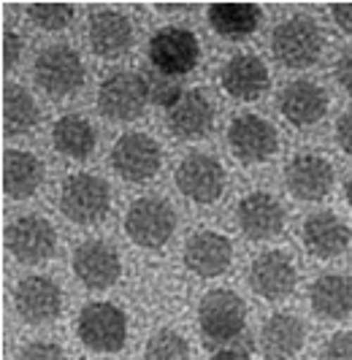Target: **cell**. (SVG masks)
Listing matches in <instances>:
<instances>
[{
	"label": "cell",
	"mask_w": 352,
	"mask_h": 360,
	"mask_svg": "<svg viewBox=\"0 0 352 360\" xmlns=\"http://www.w3.org/2000/svg\"><path fill=\"white\" fill-rule=\"evenodd\" d=\"M239 228L252 241H268L284 231V206L271 193H249L239 200Z\"/></svg>",
	"instance_id": "d6986e66"
},
{
	"label": "cell",
	"mask_w": 352,
	"mask_h": 360,
	"mask_svg": "<svg viewBox=\"0 0 352 360\" xmlns=\"http://www.w3.org/2000/svg\"><path fill=\"white\" fill-rule=\"evenodd\" d=\"M320 360H352V330H339L322 344Z\"/></svg>",
	"instance_id": "836d02e7"
},
{
	"label": "cell",
	"mask_w": 352,
	"mask_h": 360,
	"mask_svg": "<svg viewBox=\"0 0 352 360\" xmlns=\"http://www.w3.org/2000/svg\"><path fill=\"white\" fill-rule=\"evenodd\" d=\"M334 179L336 174L331 160L317 152H303L284 168V184L290 195L298 200H322L334 190Z\"/></svg>",
	"instance_id": "2e32d148"
},
{
	"label": "cell",
	"mask_w": 352,
	"mask_h": 360,
	"mask_svg": "<svg viewBox=\"0 0 352 360\" xmlns=\"http://www.w3.org/2000/svg\"><path fill=\"white\" fill-rule=\"evenodd\" d=\"M328 103H331V98H328L325 87L312 82V79H296L279 95L282 117L296 127L317 125L325 117Z\"/></svg>",
	"instance_id": "ffe728a7"
},
{
	"label": "cell",
	"mask_w": 352,
	"mask_h": 360,
	"mask_svg": "<svg viewBox=\"0 0 352 360\" xmlns=\"http://www.w3.org/2000/svg\"><path fill=\"white\" fill-rule=\"evenodd\" d=\"M176 231V212L165 198L144 195L130 203L125 214V233L144 250H160Z\"/></svg>",
	"instance_id": "8992f818"
},
{
	"label": "cell",
	"mask_w": 352,
	"mask_h": 360,
	"mask_svg": "<svg viewBox=\"0 0 352 360\" xmlns=\"http://www.w3.org/2000/svg\"><path fill=\"white\" fill-rule=\"evenodd\" d=\"M160 14H184V11H193V6H155Z\"/></svg>",
	"instance_id": "ab89813d"
},
{
	"label": "cell",
	"mask_w": 352,
	"mask_h": 360,
	"mask_svg": "<svg viewBox=\"0 0 352 360\" xmlns=\"http://www.w3.org/2000/svg\"><path fill=\"white\" fill-rule=\"evenodd\" d=\"M228 146L239 162L258 165L277 155L279 136L277 127L260 114H239L228 125Z\"/></svg>",
	"instance_id": "8fae6325"
},
{
	"label": "cell",
	"mask_w": 352,
	"mask_h": 360,
	"mask_svg": "<svg viewBox=\"0 0 352 360\" xmlns=\"http://www.w3.org/2000/svg\"><path fill=\"white\" fill-rule=\"evenodd\" d=\"M89 49L103 57V60H117L122 57L130 46H133V25L130 19L114 11V8H103L95 11L89 17V30H87Z\"/></svg>",
	"instance_id": "603a6c76"
},
{
	"label": "cell",
	"mask_w": 352,
	"mask_h": 360,
	"mask_svg": "<svg viewBox=\"0 0 352 360\" xmlns=\"http://www.w3.org/2000/svg\"><path fill=\"white\" fill-rule=\"evenodd\" d=\"M331 14H334L336 25H339L347 36H352V3H339V6L331 8Z\"/></svg>",
	"instance_id": "74e56055"
},
{
	"label": "cell",
	"mask_w": 352,
	"mask_h": 360,
	"mask_svg": "<svg viewBox=\"0 0 352 360\" xmlns=\"http://www.w3.org/2000/svg\"><path fill=\"white\" fill-rule=\"evenodd\" d=\"M336 82H339V87L347 95H352V49L339 57V63H336Z\"/></svg>",
	"instance_id": "8d00e7d4"
},
{
	"label": "cell",
	"mask_w": 352,
	"mask_h": 360,
	"mask_svg": "<svg viewBox=\"0 0 352 360\" xmlns=\"http://www.w3.org/2000/svg\"><path fill=\"white\" fill-rule=\"evenodd\" d=\"M268 84H271V76L258 54H233L220 71V87L228 92L233 101H241V103H252V101L263 98Z\"/></svg>",
	"instance_id": "ac0fdd59"
},
{
	"label": "cell",
	"mask_w": 352,
	"mask_h": 360,
	"mask_svg": "<svg viewBox=\"0 0 352 360\" xmlns=\"http://www.w3.org/2000/svg\"><path fill=\"white\" fill-rule=\"evenodd\" d=\"M306 342V328L301 323V317L287 314V311H277L271 314L260 328V352L265 360H290L296 358Z\"/></svg>",
	"instance_id": "cb8c5ba5"
},
{
	"label": "cell",
	"mask_w": 352,
	"mask_h": 360,
	"mask_svg": "<svg viewBox=\"0 0 352 360\" xmlns=\"http://www.w3.org/2000/svg\"><path fill=\"white\" fill-rule=\"evenodd\" d=\"M144 360H190V344L182 333L163 328L158 333H152V339L146 342Z\"/></svg>",
	"instance_id": "f546056e"
},
{
	"label": "cell",
	"mask_w": 352,
	"mask_h": 360,
	"mask_svg": "<svg viewBox=\"0 0 352 360\" xmlns=\"http://www.w3.org/2000/svg\"><path fill=\"white\" fill-rule=\"evenodd\" d=\"M44 184V162L33 152L8 149L3 155V190L14 200L33 198Z\"/></svg>",
	"instance_id": "484cf974"
},
{
	"label": "cell",
	"mask_w": 352,
	"mask_h": 360,
	"mask_svg": "<svg viewBox=\"0 0 352 360\" xmlns=\"http://www.w3.org/2000/svg\"><path fill=\"white\" fill-rule=\"evenodd\" d=\"M263 11L249 3H214L209 6V25L217 36L241 41L260 27Z\"/></svg>",
	"instance_id": "83f0119b"
},
{
	"label": "cell",
	"mask_w": 352,
	"mask_h": 360,
	"mask_svg": "<svg viewBox=\"0 0 352 360\" xmlns=\"http://www.w3.org/2000/svg\"><path fill=\"white\" fill-rule=\"evenodd\" d=\"M19 57H22V38L14 30H6L3 33V68L6 71L17 68Z\"/></svg>",
	"instance_id": "e575fe53"
},
{
	"label": "cell",
	"mask_w": 352,
	"mask_h": 360,
	"mask_svg": "<svg viewBox=\"0 0 352 360\" xmlns=\"http://www.w3.org/2000/svg\"><path fill=\"white\" fill-rule=\"evenodd\" d=\"M163 149L146 133H125L111 146V168L130 184H141L158 176Z\"/></svg>",
	"instance_id": "30bf717a"
},
{
	"label": "cell",
	"mask_w": 352,
	"mask_h": 360,
	"mask_svg": "<svg viewBox=\"0 0 352 360\" xmlns=\"http://www.w3.org/2000/svg\"><path fill=\"white\" fill-rule=\"evenodd\" d=\"M76 336L92 352H120L127 342V314L111 301H92L76 317Z\"/></svg>",
	"instance_id": "5b68a950"
},
{
	"label": "cell",
	"mask_w": 352,
	"mask_h": 360,
	"mask_svg": "<svg viewBox=\"0 0 352 360\" xmlns=\"http://www.w3.org/2000/svg\"><path fill=\"white\" fill-rule=\"evenodd\" d=\"M246 325V307L241 295L233 290L217 288L209 290L201 298L198 307V328L201 336L209 344H230L244 333Z\"/></svg>",
	"instance_id": "3957f363"
},
{
	"label": "cell",
	"mask_w": 352,
	"mask_h": 360,
	"mask_svg": "<svg viewBox=\"0 0 352 360\" xmlns=\"http://www.w3.org/2000/svg\"><path fill=\"white\" fill-rule=\"evenodd\" d=\"M214 127V106L201 90H187L168 108V130L179 141L206 139Z\"/></svg>",
	"instance_id": "44dd1931"
},
{
	"label": "cell",
	"mask_w": 352,
	"mask_h": 360,
	"mask_svg": "<svg viewBox=\"0 0 352 360\" xmlns=\"http://www.w3.org/2000/svg\"><path fill=\"white\" fill-rule=\"evenodd\" d=\"M322 46H325V36L317 27L315 19L309 17L284 19L271 33L274 60L284 68H293V71L312 68L322 54Z\"/></svg>",
	"instance_id": "6da1fadb"
},
{
	"label": "cell",
	"mask_w": 352,
	"mask_h": 360,
	"mask_svg": "<svg viewBox=\"0 0 352 360\" xmlns=\"http://www.w3.org/2000/svg\"><path fill=\"white\" fill-rule=\"evenodd\" d=\"M347 200H350V206H352V179L347 181Z\"/></svg>",
	"instance_id": "60d3db41"
},
{
	"label": "cell",
	"mask_w": 352,
	"mask_h": 360,
	"mask_svg": "<svg viewBox=\"0 0 352 360\" xmlns=\"http://www.w3.org/2000/svg\"><path fill=\"white\" fill-rule=\"evenodd\" d=\"M296 282H298L296 263L282 250L260 252L249 266V288L255 290V295H260L265 301L287 298L296 290Z\"/></svg>",
	"instance_id": "9a60e30c"
},
{
	"label": "cell",
	"mask_w": 352,
	"mask_h": 360,
	"mask_svg": "<svg viewBox=\"0 0 352 360\" xmlns=\"http://www.w3.org/2000/svg\"><path fill=\"white\" fill-rule=\"evenodd\" d=\"M95 127L79 114H65L52 125V146L68 160H87L95 152Z\"/></svg>",
	"instance_id": "4316f807"
},
{
	"label": "cell",
	"mask_w": 352,
	"mask_h": 360,
	"mask_svg": "<svg viewBox=\"0 0 352 360\" xmlns=\"http://www.w3.org/2000/svg\"><path fill=\"white\" fill-rule=\"evenodd\" d=\"M174 181L182 195H187L193 203L209 206L225 193L228 174L217 158H211L206 152H193L176 165Z\"/></svg>",
	"instance_id": "9c48e42d"
},
{
	"label": "cell",
	"mask_w": 352,
	"mask_h": 360,
	"mask_svg": "<svg viewBox=\"0 0 352 360\" xmlns=\"http://www.w3.org/2000/svg\"><path fill=\"white\" fill-rule=\"evenodd\" d=\"M312 311L322 320L341 323L352 317V276L347 274H322L309 288Z\"/></svg>",
	"instance_id": "d4e9b609"
},
{
	"label": "cell",
	"mask_w": 352,
	"mask_h": 360,
	"mask_svg": "<svg viewBox=\"0 0 352 360\" xmlns=\"http://www.w3.org/2000/svg\"><path fill=\"white\" fill-rule=\"evenodd\" d=\"M14 307L25 323H54L63 311V290L52 276H44V274L25 276L14 290Z\"/></svg>",
	"instance_id": "5bb4252c"
},
{
	"label": "cell",
	"mask_w": 352,
	"mask_h": 360,
	"mask_svg": "<svg viewBox=\"0 0 352 360\" xmlns=\"http://www.w3.org/2000/svg\"><path fill=\"white\" fill-rule=\"evenodd\" d=\"M41 122L35 98L17 82L3 84V127L8 136H25Z\"/></svg>",
	"instance_id": "f1b7e54d"
},
{
	"label": "cell",
	"mask_w": 352,
	"mask_h": 360,
	"mask_svg": "<svg viewBox=\"0 0 352 360\" xmlns=\"http://www.w3.org/2000/svg\"><path fill=\"white\" fill-rule=\"evenodd\" d=\"M146 87H149V98L163 108H171L176 101L184 95L182 87H179L176 82H168V76H163V73H158V76H146Z\"/></svg>",
	"instance_id": "1f68e13d"
},
{
	"label": "cell",
	"mask_w": 352,
	"mask_h": 360,
	"mask_svg": "<svg viewBox=\"0 0 352 360\" xmlns=\"http://www.w3.org/2000/svg\"><path fill=\"white\" fill-rule=\"evenodd\" d=\"M184 266L193 271L201 279H214L222 276L233 263V244L228 236L217 233V231H195L184 241Z\"/></svg>",
	"instance_id": "e0dca14e"
},
{
	"label": "cell",
	"mask_w": 352,
	"mask_h": 360,
	"mask_svg": "<svg viewBox=\"0 0 352 360\" xmlns=\"http://www.w3.org/2000/svg\"><path fill=\"white\" fill-rule=\"evenodd\" d=\"M76 8L68 3H33L27 6V17L35 27L46 30V33H60L73 22Z\"/></svg>",
	"instance_id": "4dcf8cb0"
},
{
	"label": "cell",
	"mask_w": 352,
	"mask_h": 360,
	"mask_svg": "<svg viewBox=\"0 0 352 360\" xmlns=\"http://www.w3.org/2000/svg\"><path fill=\"white\" fill-rule=\"evenodd\" d=\"M350 241V228L334 212H315L303 219V247L317 260H334L344 255Z\"/></svg>",
	"instance_id": "7402d4cb"
},
{
	"label": "cell",
	"mask_w": 352,
	"mask_h": 360,
	"mask_svg": "<svg viewBox=\"0 0 352 360\" xmlns=\"http://www.w3.org/2000/svg\"><path fill=\"white\" fill-rule=\"evenodd\" d=\"M17 360H68V355L57 342H30L19 349Z\"/></svg>",
	"instance_id": "d6a6232c"
},
{
	"label": "cell",
	"mask_w": 352,
	"mask_h": 360,
	"mask_svg": "<svg viewBox=\"0 0 352 360\" xmlns=\"http://www.w3.org/2000/svg\"><path fill=\"white\" fill-rule=\"evenodd\" d=\"M6 247L19 263H46L57 250V231L41 214H22L6 228Z\"/></svg>",
	"instance_id": "4fadbf2b"
},
{
	"label": "cell",
	"mask_w": 352,
	"mask_h": 360,
	"mask_svg": "<svg viewBox=\"0 0 352 360\" xmlns=\"http://www.w3.org/2000/svg\"><path fill=\"white\" fill-rule=\"evenodd\" d=\"M211 360H249V352L244 349H236V347H228V349H220V352H214Z\"/></svg>",
	"instance_id": "f35d334b"
},
{
	"label": "cell",
	"mask_w": 352,
	"mask_h": 360,
	"mask_svg": "<svg viewBox=\"0 0 352 360\" xmlns=\"http://www.w3.org/2000/svg\"><path fill=\"white\" fill-rule=\"evenodd\" d=\"M84 76H87L84 63H82L79 52L68 44H52L35 57V87H41V92L54 98V101L70 98L73 92L82 90Z\"/></svg>",
	"instance_id": "7a4b0ae2"
},
{
	"label": "cell",
	"mask_w": 352,
	"mask_h": 360,
	"mask_svg": "<svg viewBox=\"0 0 352 360\" xmlns=\"http://www.w3.org/2000/svg\"><path fill=\"white\" fill-rule=\"evenodd\" d=\"M201 60V44L198 36L187 27H160L155 36L149 38V63L155 65V71L176 79V76H187Z\"/></svg>",
	"instance_id": "ba28073f"
},
{
	"label": "cell",
	"mask_w": 352,
	"mask_h": 360,
	"mask_svg": "<svg viewBox=\"0 0 352 360\" xmlns=\"http://www.w3.org/2000/svg\"><path fill=\"white\" fill-rule=\"evenodd\" d=\"M149 101L146 76L136 71H117L106 76L98 87V111L108 122H133L139 120Z\"/></svg>",
	"instance_id": "52a82bcc"
},
{
	"label": "cell",
	"mask_w": 352,
	"mask_h": 360,
	"mask_svg": "<svg viewBox=\"0 0 352 360\" xmlns=\"http://www.w3.org/2000/svg\"><path fill=\"white\" fill-rule=\"evenodd\" d=\"M336 144L341 146V152L352 155V108L344 111L336 122Z\"/></svg>",
	"instance_id": "d590c367"
},
{
	"label": "cell",
	"mask_w": 352,
	"mask_h": 360,
	"mask_svg": "<svg viewBox=\"0 0 352 360\" xmlns=\"http://www.w3.org/2000/svg\"><path fill=\"white\" fill-rule=\"evenodd\" d=\"M70 269L84 288L108 290L120 282L122 260L114 244H108L106 238H87L73 250Z\"/></svg>",
	"instance_id": "7c38bea8"
},
{
	"label": "cell",
	"mask_w": 352,
	"mask_h": 360,
	"mask_svg": "<svg viewBox=\"0 0 352 360\" xmlns=\"http://www.w3.org/2000/svg\"><path fill=\"white\" fill-rule=\"evenodd\" d=\"M111 209V187L98 174H73L63 181L60 212L76 225H95Z\"/></svg>",
	"instance_id": "277c9868"
}]
</instances>
